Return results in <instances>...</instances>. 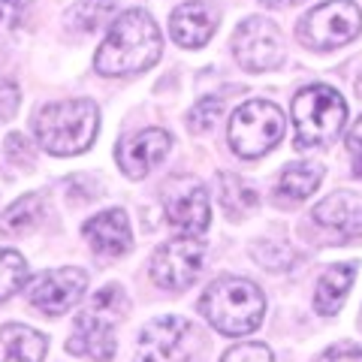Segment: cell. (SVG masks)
Here are the masks:
<instances>
[{"label":"cell","instance_id":"11","mask_svg":"<svg viewBox=\"0 0 362 362\" xmlns=\"http://www.w3.org/2000/svg\"><path fill=\"white\" fill-rule=\"evenodd\" d=\"M163 206L166 218L181 235H202L209 230V194L206 185L197 178H173L163 190Z\"/></svg>","mask_w":362,"mask_h":362},{"label":"cell","instance_id":"16","mask_svg":"<svg viewBox=\"0 0 362 362\" xmlns=\"http://www.w3.org/2000/svg\"><path fill=\"white\" fill-rule=\"evenodd\" d=\"M214 28H218V9L211 4H202V0L181 4L169 16V33H173V40L181 49H199V45H206L214 37Z\"/></svg>","mask_w":362,"mask_h":362},{"label":"cell","instance_id":"26","mask_svg":"<svg viewBox=\"0 0 362 362\" xmlns=\"http://www.w3.org/2000/svg\"><path fill=\"white\" fill-rule=\"evenodd\" d=\"M6 157H9V163L13 166L30 169L33 163H37V148H30V142L21 133H13L6 139Z\"/></svg>","mask_w":362,"mask_h":362},{"label":"cell","instance_id":"4","mask_svg":"<svg viewBox=\"0 0 362 362\" xmlns=\"http://www.w3.org/2000/svg\"><path fill=\"white\" fill-rule=\"evenodd\" d=\"M127 299L118 284H109L88 299L82 314L76 317V329L66 341V350L94 362H109L115 354V326L121 320Z\"/></svg>","mask_w":362,"mask_h":362},{"label":"cell","instance_id":"17","mask_svg":"<svg viewBox=\"0 0 362 362\" xmlns=\"http://www.w3.org/2000/svg\"><path fill=\"white\" fill-rule=\"evenodd\" d=\"M354 281H356V266H350V263H335V266L326 269L320 275V281H317V290H314L317 314H323V317L338 314L350 287H354Z\"/></svg>","mask_w":362,"mask_h":362},{"label":"cell","instance_id":"19","mask_svg":"<svg viewBox=\"0 0 362 362\" xmlns=\"http://www.w3.org/2000/svg\"><path fill=\"white\" fill-rule=\"evenodd\" d=\"M323 181V166L314 160H299V163H287L284 173L278 178V194L290 197V199H305L311 197Z\"/></svg>","mask_w":362,"mask_h":362},{"label":"cell","instance_id":"9","mask_svg":"<svg viewBox=\"0 0 362 362\" xmlns=\"http://www.w3.org/2000/svg\"><path fill=\"white\" fill-rule=\"evenodd\" d=\"M202 263H206V245L197 235L166 242L157 247L151 257V278L160 290H187L199 278Z\"/></svg>","mask_w":362,"mask_h":362},{"label":"cell","instance_id":"18","mask_svg":"<svg viewBox=\"0 0 362 362\" xmlns=\"http://www.w3.org/2000/svg\"><path fill=\"white\" fill-rule=\"evenodd\" d=\"M45 335L25 323H6L0 329V362H42Z\"/></svg>","mask_w":362,"mask_h":362},{"label":"cell","instance_id":"27","mask_svg":"<svg viewBox=\"0 0 362 362\" xmlns=\"http://www.w3.org/2000/svg\"><path fill=\"white\" fill-rule=\"evenodd\" d=\"M18 109V88L9 78H0V121H9Z\"/></svg>","mask_w":362,"mask_h":362},{"label":"cell","instance_id":"7","mask_svg":"<svg viewBox=\"0 0 362 362\" xmlns=\"http://www.w3.org/2000/svg\"><path fill=\"white\" fill-rule=\"evenodd\" d=\"M362 30V13L354 0H329L305 13L296 37L311 52H332L356 40Z\"/></svg>","mask_w":362,"mask_h":362},{"label":"cell","instance_id":"28","mask_svg":"<svg viewBox=\"0 0 362 362\" xmlns=\"http://www.w3.org/2000/svg\"><path fill=\"white\" fill-rule=\"evenodd\" d=\"M347 151H350V163H354V173L362 178V115L359 121L350 127L347 133Z\"/></svg>","mask_w":362,"mask_h":362},{"label":"cell","instance_id":"6","mask_svg":"<svg viewBox=\"0 0 362 362\" xmlns=\"http://www.w3.org/2000/svg\"><path fill=\"white\" fill-rule=\"evenodd\" d=\"M226 139H230V148L245 160L263 157L284 139V112L269 100H247L233 112Z\"/></svg>","mask_w":362,"mask_h":362},{"label":"cell","instance_id":"20","mask_svg":"<svg viewBox=\"0 0 362 362\" xmlns=\"http://www.w3.org/2000/svg\"><path fill=\"white\" fill-rule=\"evenodd\" d=\"M40 218H42V199L37 194L18 197L0 218V235H25L37 230Z\"/></svg>","mask_w":362,"mask_h":362},{"label":"cell","instance_id":"24","mask_svg":"<svg viewBox=\"0 0 362 362\" xmlns=\"http://www.w3.org/2000/svg\"><path fill=\"white\" fill-rule=\"evenodd\" d=\"M223 115V103L218 97H206L202 103H197L194 109H190V115H187V124H190V130H211L214 124H218V118Z\"/></svg>","mask_w":362,"mask_h":362},{"label":"cell","instance_id":"1","mask_svg":"<svg viewBox=\"0 0 362 362\" xmlns=\"http://www.w3.org/2000/svg\"><path fill=\"white\" fill-rule=\"evenodd\" d=\"M163 40L157 21L145 9H127L112 21L106 40L94 58V66L103 76H130L157 64Z\"/></svg>","mask_w":362,"mask_h":362},{"label":"cell","instance_id":"31","mask_svg":"<svg viewBox=\"0 0 362 362\" xmlns=\"http://www.w3.org/2000/svg\"><path fill=\"white\" fill-rule=\"evenodd\" d=\"M266 6H293V4H302V0H263Z\"/></svg>","mask_w":362,"mask_h":362},{"label":"cell","instance_id":"13","mask_svg":"<svg viewBox=\"0 0 362 362\" xmlns=\"http://www.w3.org/2000/svg\"><path fill=\"white\" fill-rule=\"evenodd\" d=\"M169 148H173V136L160 127H148V130H142L121 142L118 166H121V173H127L130 178H145L169 154Z\"/></svg>","mask_w":362,"mask_h":362},{"label":"cell","instance_id":"21","mask_svg":"<svg viewBox=\"0 0 362 362\" xmlns=\"http://www.w3.org/2000/svg\"><path fill=\"white\" fill-rule=\"evenodd\" d=\"M221 206L226 218L242 221L247 211L257 209V190H251L239 175H221Z\"/></svg>","mask_w":362,"mask_h":362},{"label":"cell","instance_id":"10","mask_svg":"<svg viewBox=\"0 0 362 362\" xmlns=\"http://www.w3.org/2000/svg\"><path fill=\"white\" fill-rule=\"evenodd\" d=\"M233 54L247 73H266L275 70L284 58V42L281 30L269 18H245L233 33Z\"/></svg>","mask_w":362,"mask_h":362},{"label":"cell","instance_id":"25","mask_svg":"<svg viewBox=\"0 0 362 362\" xmlns=\"http://www.w3.org/2000/svg\"><path fill=\"white\" fill-rule=\"evenodd\" d=\"M221 362H275L272 350L259 341H245V344H235L223 354Z\"/></svg>","mask_w":362,"mask_h":362},{"label":"cell","instance_id":"3","mask_svg":"<svg viewBox=\"0 0 362 362\" xmlns=\"http://www.w3.org/2000/svg\"><path fill=\"white\" fill-rule=\"evenodd\" d=\"M202 317L223 335H247L263 323L266 299L247 278H218L199 299Z\"/></svg>","mask_w":362,"mask_h":362},{"label":"cell","instance_id":"5","mask_svg":"<svg viewBox=\"0 0 362 362\" xmlns=\"http://www.w3.org/2000/svg\"><path fill=\"white\" fill-rule=\"evenodd\" d=\"M347 121V103L329 85H311L293 100L296 148H323L341 133Z\"/></svg>","mask_w":362,"mask_h":362},{"label":"cell","instance_id":"29","mask_svg":"<svg viewBox=\"0 0 362 362\" xmlns=\"http://www.w3.org/2000/svg\"><path fill=\"white\" fill-rule=\"evenodd\" d=\"M21 13H25V0H0V30L18 28Z\"/></svg>","mask_w":362,"mask_h":362},{"label":"cell","instance_id":"30","mask_svg":"<svg viewBox=\"0 0 362 362\" xmlns=\"http://www.w3.org/2000/svg\"><path fill=\"white\" fill-rule=\"evenodd\" d=\"M317 362H362V350L356 344H335Z\"/></svg>","mask_w":362,"mask_h":362},{"label":"cell","instance_id":"22","mask_svg":"<svg viewBox=\"0 0 362 362\" xmlns=\"http://www.w3.org/2000/svg\"><path fill=\"white\" fill-rule=\"evenodd\" d=\"M112 13H115V0H78V4L70 9V28L76 30H100L106 25V21L112 18Z\"/></svg>","mask_w":362,"mask_h":362},{"label":"cell","instance_id":"12","mask_svg":"<svg viewBox=\"0 0 362 362\" xmlns=\"http://www.w3.org/2000/svg\"><path fill=\"white\" fill-rule=\"evenodd\" d=\"M88 275L82 269H52L30 284V305L45 317H58L70 311L85 296Z\"/></svg>","mask_w":362,"mask_h":362},{"label":"cell","instance_id":"14","mask_svg":"<svg viewBox=\"0 0 362 362\" xmlns=\"http://www.w3.org/2000/svg\"><path fill=\"white\" fill-rule=\"evenodd\" d=\"M82 235L88 239L90 251L103 259H118L133 247V233H130V221L121 209H109L100 211L97 218H90L82 226Z\"/></svg>","mask_w":362,"mask_h":362},{"label":"cell","instance_id":"8","mask_svg":"<svg viewBox=\"0 0 362 362\" xmlns=\"http://www.w3.org/2000/svg\"><path fill=\"white\" fill-rule=\"evenodd\" d=\"M197 354V332L185 317L166 314L145 323L136 338L133 362H190Z\"/></svg>","mask_w":362,"mask_h":362},{"label":"cell","instance_id":"2","mask_svg":"<svg viewBox=\"0 0 362 362\" xmlns=\"http://www.w3.org/2000/svg\"><path fill=\"white\" fill-rule=\"evenodd\" d=\"M100 112L90 100H58L42 106L33 115V133L37 142L49 154L73 157L90 148L97 136Z\"/></svg>","mask_w":362,"mask_h":362},{"label":"cell","instance_id":"15","mask_svg":"<svg viewBox=\"0 0 362 362\" xmlns=\"http://www.w3.org/2000/svg\"><path fill=\"white\" fill-rule=\"evenodd\" d=\"M314 221L317 226L329 230L338 242L359 239L362 235V197L338 190V194L326 197L314 206Z\"/></svg>","mask_w":362,"mask_h":362},{"label":"cell","instance_id":"23","mask_svg":"<svg viewBox=\"0 0 362 362\" xmlns=\"http://www.w3.org/2000/svg\"><path fill=\"white\" fill-rule=\"evenodd\" d=\"M28 281V263L25 257L18 251H9L4 247L0 251V302H6L9 296H16V293L25 287Z\"/></svg>","mask_w":362,"mask_h":362}]
</instances>
